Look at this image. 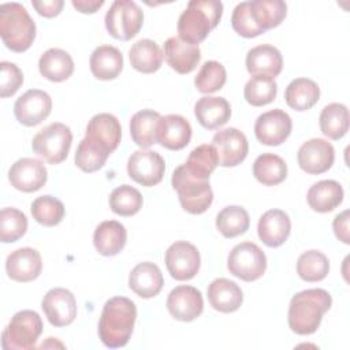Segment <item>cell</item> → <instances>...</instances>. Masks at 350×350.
<instances>
[{"instance_id": "6da1fadb", "label": "cell", "mask_w": 350, "mask_h": 350, "mask_svg": "<svg viewBox=\"0 0 350 350\" xmlns=\"http://www.w3.org/2000/svg\"><path fill=\"white\" fill-rule=\"evenodd\" d=\"M137 319L135 304L126 297H112L103 308L98 321V336L109 349L129 343Z\"/></svg>"}, {"instance_id": "7a4b0ae2", "label": "cell", "mask_w": 350, "mask_h": 350, "mask_svg": "<svg viewBox=\"0 0 350 350\" xmlns=\"http://www.w3.org/2000/svg\"><path fill=\"white\" fill-rule=\"evenodd\" d=\"M332 305L331 294L324 288H308L293 295L288 305V327L298 335L317 331L323 316Z\"/></svg>"}, {"instance_id": "3957f363", "label": "cell", "mask_w": 350, "mask_h": 350, "mask_svg": "<svg viewBox=\"0 0 350 350\" xmlns=\"http://www.w3.org/2000/svg\"><path fill=\"white\" fill-rule=\"evenodd\" d=\"M223 3L217 0H191L178 19L179 38L191 45L202 42L219 25Z\"/></svg>"}, {"instance_id": "277c9868", "label": "cell", "mask_w": 350, "mask_h": 350, "mask_svg": "<svg viewBox=\"0 0 350 350\" xmlns=\"http://www.w3.org/2000/svg\"><path fill=\"white\" fill-rule=\"evenodd\" d=\"M0 36L12 52L22 53L31 46L36 38V23L22 4L12 1L0 5Z\"/></svg>"}, {"instance_id": "5b68a950", "label": "cell", "mask_w": 350, "mask_h": 350, "mask_svg": "<svg viewBox=\"0 0 350 350\" xmlns=\"http://www.w3.org/2000/svg\"><path fill=\"white\" fill-rule=\"evenodd\" d=\"M171 183L178 193L182 208L191 215H201L208 211L213 201V191L209 180L191 176L185 165H179L172 172Z\"/></svg>"}, {"instance_id": "8992f818", "label": "cell", "mask_w": 350, "mask_h": 350, "mask_svg": "<svg viewBox=\"0 0 350 350\" xmlns=\"http://www.w3.org/2000/svg\"><path fill=\"white\" fill-rule=\"evenodd\" d=\"M42 332V320L34 310H21L15 313L1 335L4 350H30L36 347Z\"/></svg>"}, {"instance_id": "52a82bcc", "label": "cell", "mask_w": 350, "mask_h": 350, "mask_svg": "<svg viewBox=\"0 0 350 350\" xmlns=\"http://www.w3.org/2000/svg\"><path fill=\"white\" fill-rule=\"evenodd\" d=\"M72 144V133L68 126L53 122L41 129L33 138V152L49 164H60L68 156Z\"/></svg>"}, {"instance_id": "ba28073f", "label": "cell", "mask_w": 350, "mask_h": 350, "mask_svg": "<svg viewBox=\"0 0 350 350\" xmlns=\"http://www.w3.org/2000/svg\"><path fill=\"white\" fill-rule=\"evenodd\" d=\"M144 23V12L135 1L116 0L105 14V27L116 40L129 41L135 37Z\"/></svg>"}, {"instance_id": "9c48e42d", "label": "cell", "mask_w": 350, "mask_h": 350, "mask_svg": "<svg viewBox=\"0 0 350 350\" xmlns=\"http://www.w3.org/2000/svg\"><path fill=\"white\" fill-rule=\"evenodd\" d=\"M227 268L235 278L243 282H254L265 273L267 257L258 245L247 241L241 242L231 249Z\"/></svg>"}, {"instance_id": "30bf717a", "label": "cell", "mask_w": 350, "mask_h": 350, "mask_svg": "<svg viewBox=\"0 0 350 350\" xmlns=\"http://www.w3.org/2000/svg\"><path fill=\"white\" fill-rule=\"evenodd\" d=\"M164 261L170 275L180 282L193 279L198 273L201 265L198 249L186 241L174 242L165 250Z\"/></svg>"}, {"instance_id": "8fae6325", "label": "cell", "mask_w": 350, "mask_h": 350, "mask_svg": "<svg viewBox=\"0 0 350 350\" xmlns=\"http://www.w3.org/2000/svg\"><path fill=\"white\" fill-rule=\"evenodd\" d=\"M165 171L164 159L154 150L139 149L135 150L127 160L129 176L145 186L152 187L161 182Z\"/></svg>"}, {"instance_id": "7c38bea8", "label": "cell", "mask_w": 350, "mask_h": 350, "mask_svg": "<svg viewBox=\"0 0 350 350\" xmlns=\"http://www.w3.org/2000/svg\"><path fill=\"white\" fill-rule=\"evenodd\" d=\"M293 122L283 109H271L261 113L254 123L256 138L268 146H278L283 144L291 134Z\"/></svg>"}, {"instance_id": "4fadbf2b", "label": "cell", "mask_w": 350, "mask_h": 350, "mask_svg": "<svg viewBox=\"0 0 350 350\" xmlns=\"http://www.w3.org/2000/svg\"><path fill=\"white\" fill-rule=\"evenodd\" d=\"M52 111L51 96L40 89L25 92L14 104L16 120L27 127H33L45 120Z\"/></svg>"}, {"instance_id": "5bb4252c", "label": "cell", "mask_w": 350, "mask_h": 350, "mask_svg": "<svg viewBox=\"0 0 350 350\" xmlns=\"http://www.w3.org/2000/svg\"><path fill=\"white\" fill-rule=\"evenodd\" d=\"M297 160L299 168L306 174L320 175L332 167L335 149L323 138H312L299 146Z\"/></svg>"}, {"instance_id": "9a60e30c", "label": "cell", "mask_w": 350, "mask_h": 350, "mask_svg": "<svg viewBox=\"0 0 350 350\" xmlns=\"http://www.w3.org/2000/svg\"><path fill=\"white\" fill-rule=\"evenodd\" d=\"M41 308L53 327L70 325L77 317V301L74 294L63 287L51 288L42 298Z\"/></svg>"}, {"instance_id": "2e32d148", "label": "cell", "mask_w": 350, "mask_h": 350, "mask_svg": "<svg viewBox=\"0 0 350 350\" xmlns=\"http://www.w3.org/2000/svg\"><path fill=\"white\" fill-rule=\"evenodd\" d=\"M212 145L216 148L221 167H235L241 164L249 153V142L246 135L235 127L219 130Z\"/></svg>"}, {"instance_id": "e0dca14e", "label": "cell", "mask_w": 350, "mask_h": 350, "mask_svg": "<svg viewBox=\"0 0 350 350\" xmlns=\"http://www.w3.org/2000/svg\"><path fill=\"white\" fill-rule=\"evenodd\" d=\"M8 179L11 186L23 193H33L40 190L48 179V171L41 160L23 157L16 160L10 171Z\"/></svg>"}, {"instance_id": "ac0fdd59", "label": "cell", "mask_w": 350, "mask_h": 350, "mask_svg": "<svg viewBox=\"0 0 350 350\" xmlns=\"http://www.w3.org/2000/svg\"><path fill=\"white\" fill-rule=\"evenodd\" d=\"M167 309L175 320L185 323L193 321L204 310L202 294L193 286H178L168 294Z\"/></svg>"}, {"instance_id": "d6986e66", "label": "cell", "mask_w": 350, "mask_h": 350, "mask_svg": "<svg viewBox=\"0 0 350 350\" xmlns=\"http://www.w3.org/2000/svg\"><path fill=\"white\" fill-rule=\"evenodd\" d=\"M42 269L40 252L33 247H21L8 254L5 260L7 275L19 283L36 280Z\"/></svg>"}, {"instance_id": "ffe728a7", "label": "cell", "mask_w": 350, "mask_h": 350, "mask_svg": "<svg viewBox=\"0 0 350 350\" xmlns=\"http://www.w3.org/2000/svg\"><path fill=\"white\" fill-rule=\"evenodd\" d=\"M191 139V126L180 115L171 113L161 116L157 126V142L170 150H180Z\"/></svg>"}, {"instance_id": "44dd1931", "label": "cell", "mask_w": 350, "mask_h": 350, "mask_svg": "<svg viewBox=\"0 0 350 350\" xmlns=\"http://www.w3.org/2000/svg\"><path fill=\"white\" fill-rule=\"evenodd\" d=\"M291 231V221L288 215L282 209H269L261 215L257 232L258 238L268 247L282 246Z\"/></svg>"}, {"instance_id": "7402d4cb", "label": "cell", "mask_w": 350, "mask_h": 350, "mask_svg": "<svg viewBox=\"0 0 350 350\" xmlns=\"http://www.w3.org/2000/svg\"><path fill=\"white\" fill-rule=\"evenodd\" d=\"M164 57L168 66L178 74H189L198 66L201 51L198 45L185 42L179 37H170L164 42Z\"/></svg>"}, {"instance_id": "603a6c76", "label": "cell", "mask_w": 350, "mask_h": 350, "mask_svg": "<svg viewBox=\"0 0 350 350\" xmlns=\"http://www.w3.org/2000/svg\"><path fill=\"white\" fill-rule=\"evenodd\" d=\"M246 68L250 75H262L275 79L283 68L282 53L273 45H257L246 55Z\"/></svg>"}, {"instance_id": "cb8c5ba5", "label": "cell", "mask_w": 350, "mask_h": 350, "mask_svg": "<svg viewBox=\"0 0 350 350\" xmlns=\"http://www.w3.org/2000/svg\"><path fill=\"white\" fill-rule=\"evenodd\" d=\"M164 284V278L160 268L150 261L137 264L129 275V287L141 298L156 297Z\"/></svg>"}, {"instance_id": "d4e9b609", "label": "cell", "mask_w": 350, "mask_h": 350, "mask_svg": "<svg viewBox=\"0 0 350 350\" xmlns=\"http://www.w3.org/2000/svg\"><path fill=\"white\" fill-rule=\"evenodd\" d=\"M85 137L98 142L109 153H112L120 144L122 127L115 115L101 112L89 120Z\"/></svg>"}, {"instance_id": "484cf974", "label": "cell", "mask_w": 350, "mask_h": 350, "mask_svg": "<svg viewBox=\"0 0 350 350\" xmlns=\"http://www.w3.org/2000/svg\"><path fill=\"white\" fill-rule=\"evenodd\" d=\"M211 306L221 313H232L238 310L243 302V293L241 287L226 278L215 279L206 290Z\"/></svg>"}, {"instance_id": "4316f807", "label": "cell", "mask_w": 350, "mask_h": 350, "mask_svg": "<svg viewBox=\"0 0 350 350\" xmlns=\"http://www.w3.org/2000/svg\"><path fill=\"white\" fill-rule=\"evenodd\" d=\"M194 115L202 127L215 130L230 120L231 107L224 97L204 96L196 103Z\"/></svg>"}, {"instance_id": "83f0119b", "label": "cell", "mask_w": 350, "mask_h": 350, "mask_svg": "<svg viewBox=\"0 0 350 350\" xmlns=\"http://www.w3.org/2000/svg\"><path fill=\"white\" fill-rule=\"evenodd\" d=\"M127 242L126 227L116 220L101 221L93 234V245L101 256H116Z\"/></svg>"}, {"instance_id": "f1b7e54d", "label": "cell", "mask_w": 350, "mask_h": 350, "mask_svg": "<svg viewBox=\"0 0 350 350\" xmlns=\"http://www.w3.org/2000/svg\"><path fill=\"white\" fill-rule=\"evenodd\" d=\"M89 66L94 78L115 79L123 70V55L112 45H100L92 52Z\"/></svg>"}, {"instance_id": "f546056e", "label": "cell", "mask_w": 350, "mask_h": 350, "mask_svg": "<svg viewBox=\"0 0 350 350\" xmlns=\"http://www.w3.org/2000/svg\"><path fill=\"white\" fill-rule=\"evenodd\" d=\"M41 75L51 82H63L74 72V60L68 52L60 48H49L38 60Z\"/></svg>"}, {"instance_id": "4dcf8cb0", "label": "cell", "mask_w": 350, "mask_h": 350, "mask_svg": "<svg viewBox=\"0 0 350 350\" xmlns=\"http://www.w3.org/2000/svg\"><path fill=\"white\" fill-rule=\"evenodd\" d=\"M309 206L320 213H327L338 208L343 201V187L339 182L325 179L310 186L306 194Z\"/></svg>"}, {"instance_id": "1f68e13d", "label": "cell", "mask_w": 350, "mask_h": 350, "mask_svg": "<svg viewBox=\"0 0 350 350\" xmlns=\"http://www.w3.org/2000/svg\"><path fill=\"white\" fill-rule=\"evenodd\" d=\"M131 67L142 74L156 72L163 63L164 53L157 42L142 38L138 40L129 51Z\"/></svg>"}, {"instance_id": "d6a6232c", "label": "cell", "mask_w": 350, "mask_h": 350, "mask_svg": "<svg viewBox=\"0 0 350 350\" xmlns=\"http://www.w3.org/2000/svg\"><path fill=\"white\" fill-rule=\"evenodd\" d=\"M320 98L319 85L309 78L293 79L284 92L286 104L294 111H308L317 104Z\"/></svg>"}, {"instance_id": "836d02e7", "label": "cell", "mask_w": 350, "mask_h": 350, "mask_svg": "<svg viewBox=\"0 0 350 350\" xmlns=\"http://www.w3.org/2000/svg\"><path fill=\"white\" fill-rule=\"evenodd\" d=\"M249 11L254 25L265 33L282 23L287 14V4L282 0H253L249 1Z\"/></svg>"}, {"instance_id": "e575fe53", "label": "cell", "mask_w": 350, "mask_h": 350, "mask_svg": "<svg viewBox=\"0 0 350 350\" xmlns=\"http://www.w3.org/2000/svg\"><path fill=\"white\" fill-rule=\"evenodd\" d=\"M160 113L153 109H141L130 119V134L135 145L145 149L157 144V126Z\"/></svg>"}, {"instance_id": "d590c367", "label": "cell", "mask_w": 350, "mask_h": 350, "mask_svg": "<svg viewBox=\"0 0 350 350\" xmlns=\"http://www.w3.org/2000/svg\"><path fill=\"white\" fill-rule=\"evenodd\" d=\"M219 164L220 160L216 148L212 144H202L190 152L183 165L191 176L209 180L211 174Z\"/></svg>"}, {"instance_id": "8d00e7d4", "label": "cell", "mask_w": 350, "mask_h": 350, "mask_svg": "<svg viewBox=\"0 0 350 350\" xmlns=\"http://www.w3.org/2000/svg\"><path fill=\"white\" fill-rule=\"evenodd\" d=\"M253 175L264 186H276L286 179L287 164L275 153H262L253 163Z\"/></svg>"}, {"instance_id": "74e56055", "label": "cell", "mask_w": 350, "mask_h": 350, "mask_svg": "<svg viewBox=\"0 0 350 350\" xmlns=\"http://www.w3.org/2000/svg\"><path fill=\"white\" fill-rule=\"evenodd\" d=\"M319 124L321 133L329 139H340L349 131V109L339 103L325 105L320 113Z\"/></svg>"}, {"instance_id": "f35d334b", "label": "cell", "mask_w": 350, "mask_h": 350, "mask_svg": "<svg viewBox=\"0 0 350 350\" xmlns=\"http://www.w3.org/2000/svg\"><path fill=\"white\" fill-rule=\"evenodd\" d=\"M249 213L239 205L226 206L216 216V228L224 238L239 237L249 230Z\"/></svg>"}, {"instance_id": "ab89813d", "label": "cell", "mask_w": 350, "mask_h": 350, "mask_svg": "<svg viewBox=\"0 0 350 350\" xmlns=\"http://www.w3.org/2000/svg\"><path fill=\"white\" fill-rule=\"evenodd\" d=\"M109 154L111 153L98 142L85 137L77 148L74 160L81 171L90 174L103 168Z\"/></svg>"}, {"instance_id": "60d3db41", "label": "cell", "mask_w": 350, "mask_h": 350, "mask_svg": "<svg viewBox=\"0 0 350 350\" xmlns=\"http://www.w3.org/2000/svg\"><path fill=\"white\" fill-rule=\"evenodd\" d=\"M329 272L328 257L319 250L304 252L297 261V273L305 282H320Z\"/></svg>"}, {"instance_id": "b9f144b4", "label": "cell", "mask_w": 350, "mask_h": 350, "mask_svg": "<svg viewBox=\"0 0 350 350\" xmlns=\"http://www.w3.org/2000/svg\"><path fill=\"white\" fill-rule=\"evenodd\" d=\"M144 198L139 190L130 185H122L109 194V208L119 216H133L142 208Z\"/></svg>"}, {"instance_id": "7bdbcfd3", "label": "cell", "mask_w": 350, "mask_h": 350, "mask_svg": "<svg viewBox=\"0 0 350 350\" xmlns=\"http://www.w3.org/2000/svg\"><path fill=\"white\" fill-rule=\"evenodd\" d=\"M33 219L45 227L57 226L64 217V205L63 202L53 196H41L37 197L30 205Z\"/></svg>"}, {"instance_id": "ee69618b", "label": "cell", "mask_w": 350, "mask_h": 350, "mask_svg": "<svg viewBox=\"0 0 350 350\" xmlns=\"http://www.w3.org/2000/svg\"><path fill=\"white\" fill-rule=\"evenodd\" d=\"M278 94V83L273 78L253 75L245 85V100L253 107H262L275 100Z\"/></svg>"}, {"instance_id": "f6af8a7d", "label": "cell", "mask_w": 350, "mask_h": 350, "mask_svg": "<svg viewBox=\"0 0 350 350\" xmlns=\"http://www.w3.org/2000/svg\"><path fill=\"white\" fill-rule=\"evenodd\" d=\"M227 79L226 68L216 60L205 62L194 78V85L198 92L209 94L220 90Z\"/></svg>"}, {"instance_id": "bcb514c9", "label": "cell", "mask_w": 350, "mask_h": 350, "mask_svg": "<svg viewBox=\"0 0 350 350\" xmlns=\"http://www.w3.org/2000/svg\"><path fill=\"white\" fill-rule=\"evenodd\" d=\"M27 217L16 208H3L0 212V239L4 243L18 241L26 234Z\"/></svg>"}, {"instance_id": "7dc6e473", "label": "cell", "mask_w": 350, "mask_h": 350, "mask_svg": "<svg viewBox=\"0 0 350 350\" xmlns=\"http://www.w3.org/2000/svg\"><path fill=\"white\" fill-rule=\"evenodd\" d=\"M231 26L239 36H242L245 38H253V37L262 34V31L254 25L253 19L250 16L249 1H242V3L237 4V7L232 11Z\"/></svg>"}, {"instance_id": "c3c4849f", "label": "cell", "mask_w": 350, "mask_h": 350, "mask_svg": "<svg viewBox=\"0 0 350 350\" xmlns=\"http://www.w3.org/2000/svg\"><path fill=\"white\" fill-rule=\"evenodd\" d=\"M0 96L3 98L14 96L23 83V74L19 67L10 62L0 63Z\"/></svg>"}, {"instance_id": "681fc988", "label": "cell", "mask_w": 350, "mask_h": 350, "mask_svg": "<svg viewBox=\"0 0 350 350\" xmlns=\"http://www.w3.org/2000/svg\"><path fill=\"white\" fill-rule=\"evenodd\" d=\"M31 4L41 16L53 18V16H57L63 10L64 1L63 0H33Z\"/></svg>"}, {"instance_id": "f907efd6", "label": "cell", "mask_w": 350, "mask_h": 350, "mask_svg": "<svg viewBox=\"0 0 350 350\" xmlns=\"http://www.w3.org/2000/svg\"><path fill=\"white\" fill-rule=\"evenodd\" d=\"M334 232L339 241L343 243L349 245L350 243V237H349V211H343L342 213L336 215L334 221H332Z\"/></svg>"}, {"instance_id": "816d5d0a", "label": "cell", "mask_w": 350, "mask_h": 350, "mask_svg": "<svg viewBox=\"0 0 350 350\" xmlns=\"http://www.w3.org/2000/svg\"><path fill=\"white\" fill-rule=\"evenodd\" d=\"M72 5L82 14H94L104 5V0H72Z\"/></svg>"}]
</instances>
